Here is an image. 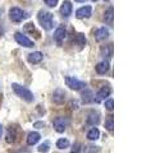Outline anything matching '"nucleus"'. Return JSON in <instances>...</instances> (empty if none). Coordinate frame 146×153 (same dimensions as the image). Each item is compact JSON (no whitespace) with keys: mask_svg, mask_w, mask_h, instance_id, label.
Here are the masks:
<instances>
[{"mask_svg":"<svg viewBox=\"0 0 146 153\" xmlns=\"http://www.w3.org/2000/svg\"><path fill=\"white\" fill-rule=\"evenodd\" d=\"M37 19H38V22H40L41 27L45 31H50L53 28V26H54V16L47 10H40L38 12Z\"/></svg>","mask_w":146,"mask_h":153,"instance_id":"nucleus-1","label":"nucleus"},{"mask_svg":"<svg viewBox=\"0 0 146 153\" xmlns=\"http://www.w3.org/2000/svg\"><path fill=\"white\" fill-rule=\"evenodd\" d=\"M12 88H13L14 93H16L18 97H21L22 100H24V101H27V102H33L35 97H33V93L28 88L22 87V85H19L17 83H13L12 84Z\"/></svg>","mask_w":146,"mask_h":153,"instance_id":"nucleus-2","label":"nucleus"},{"mask_svg":"<svg viewBox=\"0 0 146 153\" xmlns=\"http://www.w3.org/2000/svg\"><path fill=\"white\" fill-rule=\"evenodd\" d=\"M65 84H67V87H69L71 89H75V91H78L81 88L86 87L85 82L78 80L77 78H75V76H65Z\"/></svg>","mask_w":146,"mask_h":153,"instance_id":"nucleus-3","label":"nucleus"},{"mask_svg":"<svg viewBox=\"0 0 146 153\" xmlns=\"http://www.w3.org/2000/svg\"><path fill=\"white\" fill-rule=\"evenodd\" d=\"M9 17H11V19L13 22L19 23V22H22L23 19L27 17V14L24 13L22 9H19V8H12L11 10H9Z\"/></svg>","mask_w":146,"mask_h":153,"instance_id":"nucleus-4","label":"nucleus"},{"mask_svg":"<svg viewBox=\"0 0 146 153\" xmlns=\"http://www.w3.org/2000/svg\"><path fill=\"white\" fill-rule=\"evenodd\" d=\"M53 125H54V129L58 133H63L67 129V126L69 125V119L67 117H56L54 121H53Z\"/></svg>","mask_w":146,"mask_h":153,"instance_id":"nucleus-5","label":"nucleus"},{"mask_svg":"<svg viewBox=\"0 0 146 153\" xmlns=\"http://www.w3.org/2000/svg\"><path fill=\"white\" fill-rule=\"evenodd\" d=\"M67 36V30H65V26H59L56 28V31L54 32V40L56 41V44L62 46L63 41H64V38Z\"/></svg>","mask_w":146,"mask_h":153,"instance_id":"nucleus-6","label":"nucleus"},{"mask_svg":"<svg viewBox=\"0 0 146 153\" xmlns=\"http://www.w3.org/2000/svg\"><path fill=\"white\" fill-rule=\"evenodd\" d=\"M14 38H16V41H17L21 46H24V47H33V42L30 40V38H27L26 36H23L22 33L17 32L16 35H14Z\"/></svg>","mask_w":146,"mask_h":153,"instance_id":"nucleus-7","label":"nucleus"},{"mask_svg":"<svg viewBox=\"0 0 146 153\" xmlns=\"http://www.w3.org/2000/svg\"><path fill=\"white\" fill-rule=\"evenodd\" d=\"M65 100V92L63 91L62 88H58L54 91V93H53V101H54V103L56 105H62L63 102H64Z\"/></svg>","mask_w":146,"mask_h":153,"instance_id":"nucleus-8","label":"nucleus"},{"mask_svg":"<svg viewBox=\"0 0 146 153\" xmlns=\"http://www.w3.org/2000/svg\"><path fill=\"white\" fill-rule=\"evenodd\" d=\"M110 93H111V88L109 87V85H104V87H101V89L96 93L95 101H96V102H100L101 100H104L105 97H109Z\"/></svg>","mask_w":146,"mask_h":153,"instance_id":"nucleus-9","label":"nucleus"},{"mask_svg":"<svg viewBox=\"0 0 146 153\" xmlns=\"http://www.w3.org/2000/svg\"><path fill=\"white\" fill-rule=\"evenodd\" d=\"M91 13H92V8L90 5H86V7L80 8L76 12V17L80 18V19H82V18H90Z\"/></svg>","mask_w":146,"mask_h":153,"instance_id":"nucleus-10","label":"nucleus"},{"mask_svg":"<svg viewBox=\"0 0 146 153\" xmlns=\"http://www.w3.org/2000/svg\"><path fill=\"white\" fill-rule=\"evenodd\" d=\"M108 36H109V30L108 28H105V27H101L95 32V40L97 42L104 41L105 38H108Z\"/></svg>","mask_w":146,"mask_h":153,"instance_id":"nucleus-11","label":"nucleus"},{"mask_svg":"<svg viewBox=\"0 0 146 153\" xmlns=\"http://www.w3.org/2000/svg\"><path fill=\"white\" fill-rule=\"evenodd\" d=\"M42 59H44V55H42V52H40V51L32 52V54L28 55V61H30L31 64H38V63H41Z\"/></svg>","mask_w":146,"mask_h":153,"instance_id":"nucleus-12","label":"nucleus"},{"mask_svg":"<svg viewBox=\"0 0 146 153\" xmlns=\"http://www.w3.org/2000/svg\"><path fill=\"white\" fill-rule=\"evenodd\" d=\"M60 13H62V16H63V17H65V18L71 16V13H72V4H71V1L65 0V1L62 4Z\"/></svg>","mask_w":146,"mask_h":153,"instance_id":"nucleus-13","label":"nucleus"},{"mask_svg":"<svg viewBox=\"0 0 146 153\" xmlns=\"http://www.w3.org/2000/svg\"><path fill=\"white\" fill-rule=\"evenodd\" d=\"M40 138L41 135L38 134L37 131H32L28 134V137H27V143H28V146H35L36 143L40 140Z\"/></svg>","mask_w":146,"mask_h":153,"instance_id":"nucleus-14","label":"nucleus"},{"mask_svg":"<svg viewBox=\"0 0 146 153\" xmlns=\"http://www.w3.org/2000/svg\"><path fill=\"white\" fill-rule=\"evenodd\" d=\"M99 121H100V115H99V112L92 111L89 115V117H87V124H90V125H97Z\"/></svg>","mask_w":146,"mask_h":153,"instance_id":"nucleus-15","label":"nucleus"},{"mask_svg":"<svg viewBox=\"0 0 146 153\" xmlns=\"http://www.w3.org/2000/svg\"><path fill=\"white\" fill-rule=\"evenodd\" d=\"M95 69H96V71L99 74H105L106 71L109 70V63H108V61H105V60L101 61V63H99L95 66Z\"/></svg>","mask_w":146,"mask_h":153,"instance_id":"nucleus-16","label":"nucleus"},{"mask_svg":"<svg viewBox=\"0 0 146 153\" xmlns=\"http://www.w3.org/2000/svg\"><path fill=\"white\" fill-rule=\"evenodd\" d=\"M24 31L28 32V33H31V35L35 33V37L36 38H40V32L36 31L35 25H33V23H27V25H24Z\"/></svg>","mask_w":146,"mask_h":153,"instance_id":"nucleus-17","label":"nucleus"},{"mask_svg":"<svg viewBox=\"0 0 146 153\" xmlns=\"http://www.w3.org/2000/svg\"><path fill=\"white\" fill-rule=\"evenodd\" d=\"M104 22L109 26L113 25V7H110L108 10L104 13Z\"/></svg>","mask_w":146,"mask_h":153,"instance_id":"nucleus-18","label":"nucleus"},{"mask_svg":"<svg viewBox=\"0 0 146 153\" xmlns=\"http://www.w3.org/2000/svg\"><path fill=\"white\" fill-rule=\"evenodd\" d=\"M99 137H100V131L97 128H92L87 133V139H90V140H96V139H99Z\"/></svg>","mask_w":146,"mask_h":153,"instance_id":"nucleus-19","label":"nucleus"},{"mask_svg":"<svg viewBox=\"0 0 146 153\" xmlns=\"http://www.w3.org/2000/svg\"><path fill=\"white\" fill-rule=\"evenodd\" d=\"M16 138H17V133H16V129L13 126H11L8 129V134H7V142L8 143H13L16 142Z\"/></svg>","mask_w":146,"mask_h":153,"instance_id":"nucleus-20","label":"nucleus"},{"mask_svg":"<svg viewBox=\"0 0 146 153\" xmlns=\"http://www.w3.org/2000/svg\"><path fill=\"white\" fill-rule=\"evenodd\" d=\"M68 147H69V140H68V139H64V138L58 139L56 148H59V149H65V148H68Z\"/></svg>","mask_w":146,"mask_h":153,"instance_id":"nucleus-21","label":"nucleus"},{"mask_svg":"<svg viewBox=\"0 0 146 153\" xmlns=\"http://www.w3.org/2000/svg\"><path fill=\"white\" fill-rule=\"evenodd\" d=\"M113 116L111 115H109L108 117H106V120H105V128H106V130L108 131H113V128H114V125H113Z\"/></svg>","mask_w":146,"mask_h":153,"instance_id":"nucleus-22","label":"nucleus"},{"mask_svg":"<svg viewBox=\"0 0 146 153\" xmlns=\"http://www.w3.org/2000/svg\"><path fill=\"white\" fill-rule=\"evenodd\" d=\"M101 54L105 55V56H108V57H111L113 56V45H108L106 47H104L103 50H101Z\"/></svg>","mask_w":146,"mask_h":153,"instance_id":"nucleus-23","label":"nucleus"},{"mask_svg":"<svg viewBox=\"0 0 146 153\" xmlns=\"http://www.w3.org/2000/svg\"><path fill=\"white\" fill-rule=\"evenodd\" d=\"M76 42L78 44L80 47H84L86 45V38H85V35H82V33H78V35L76 36Z\"/></svg>","mask_w":146,"mask_h":153,"instance_id":"nucleus-24","label":"nucleus"},{"mask_svg":"<svg viewBox=\"0 0 146 153\" xmlns=\"http://www.w3.org/2000/svg\"><path fill=\"white\" fill-rule=\"evenodd\" d=\"M91 97H92V93L90 92L89 89H85V92L82 93V98H84V102H85V103L91 102L92 100H94V98H91Z\"/></svg>","mask_w":146,"mask_h":153,"instance_id":"nucleus-25","label":"nucleus"},{"mask_svg":"<svg viewBox=\"0 0 146 153\" xmlns=\"http://www.w3.org/2000/svg\"><path fill=\"white\" fill-rule=\"evenodd\" d=\"M100 148L96 146H87L85 148V153H99Z\"/></svg>","mask_w":146,"mask_h":153,"instance_id":"nucleus-26","label":"nucleus"},{"mask_svg":"<svg viewBox=\"0 0 146 153\" xmlns=\"http://www.w3.org/2000/svg\"><path fill=\"white\" fill-rule=\"evenodd\" d=\"M113 106H114V101H113V98L106 100V101H105V107H106V110H109V111H111V110H113Z\"/></svg>","mask_w":146,"mask_h":153,"instance_id":"nucleus-27","label":"nucleus"},{"mask_svg":"<svg viewBox=\"0 0 146 153\" xmlns=\"http://www.w3.org/2000/svg\"><path fill=\"white\" fill-rule=\"evenodd\" d=\"M47 151H49V142H45L44 144L38 147V152H41V153H46Z\"/></svg>","mask_w":146,"mask_h":153,"instance_id":"nucleus-28","label":"nucleus"},{"mask_svg":"<svg viewBox=\"0 0 146 153\" xmlns=\"http://www.w3.org/2000/svg\"><path fill=\"white\" fill-rule=\"evenodd\" d=\"M44 1H45L46 5L50 7V8H55L56 4H58V0H44Z\"/></svg>","mask_w":146,"mask_h":153,"instance_id":"nucleus-29","label":"nucleus"},{"mask_svg":"<svg viewBox=\"0 0 146 153\" xmlns=\"http://www.w3.org/2000/svg\"><path fill=\"white\" fill-rule=\"evenodd\" d=\"M80 152H81V144H80V143H75L71 153H80Z\"/></svg>","mask_w":146,"mask_h":153,"instance_id":"nucleus-30","label":"nucleus"},{"mask_svg":"<svg viewBox=\"0 0 146 153\" xmlns=\"http://www.w3.org/2000/svg\"><path fill=\"white\" fill-rule=\"evenodd\" d=\"M44 126H45V123L44 121H37V123L33 124V128H37V129H41Z\"/></svg>","mask_w":146,"mask_h":153,"instance_id":"nucleus-31","label":"nucleus"},{"mask_svg":"<svg viewBox=\"0 0 146 153\" xmlns=\"http://www.w3.org/2000/svg\"><path fill=\"white\" fill-rule=\"evenodd\" d=\"M2 135H3V126L0 125V138H2Z\"/></svg>","mask_w":146,"mask_h":153,"instance_id":"nucleus-32","label":"nucleus"},{"mask_svg":"<svg viewBox=\"0 0 146 153\" xmlns=\"http://www.w3.org/2000/svg\"><path fill=\"white\" fill-rule=\"evenodd\" d=\"M75 1H76V3H85L86 0H75Z\"/></svg>","mask_w":146,"mask_h":153,"instance_id":"nucleus-33","label":"nucleus"},{"mask_svg":"<svg viewBox=\"0 0 146 153\" xmlns=\"http://www.w3.org/2000/svg\"><path fill=\"white\" fill-rule=\"evenodd\" d=\"M91 1H96V0H91Z\"/></svg>","mask_w":146,"mask_h":153,"instance_id":"nucleus-34","label":"nucleus"},{"mask_svg":"<svg viewBox=\"0 0 146 153\" xmlns=\"http://www.w3.org/2000/svg\"><path fill=\"white\" fill-rule=\"evenodd\" d=\"M104 1H109V0H104Z\"/></svg>","mask_w":146,"mask_h":153,"instance_id":"nucleus-35","label":"nucleus"}]
</instances>
